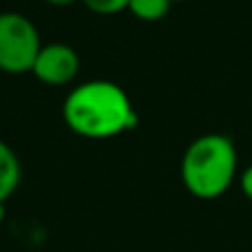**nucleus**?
I'll return each mask as SVG.
<instances>
[{
  "label": "nucleus",
  "instance_id": "obj_4",
  "mask_svg": "<svg viewBox=\"0 0 252 252\" xmlns=\"http://www.w3.org/2000/svg\"><path fill=\"white\" fill-rule=\"evenodd\" d=\"M80 71V56L64 42L42 44L31 73L47 87H64L75 80Z\"/></svg>",
  "mask_w": 252,
  "mask_h": 252
},
{
  "label": "nucleus",
  "instance_id": "obj_10",
  "mask_svg": "<svg viewBox=\"0 0 252 252\" xmlns=\"http://www.w3.org/2000/svg\"><path fill=\"white\" fill-rule=\"evenodd\" d=\"M4 215H7V210H4V204H0V223L4 221Z\"/></svg>",
  "mask_w": 252,
  "mask_h": 252
},
{
  "label": "nucleus",
  "instance_id": "obj_11",
  "mask_svg": "<svg viewBox=\"0 0 252 252\" xmlns=\"http://www.w3.org/2000/svg\"><path fill=\"white\" fill-rule=\"evenodd\" d=\"M170 2H179V0H170Z\"/></svg>",
  "mask_w": 252,
  "mask_h": 252
},
{
  "label": "nucleus",
  "instance_id": "obj_1",
  "mask_svg": "<svg viewBox=\"0 0 252 252\" xmlns=\"http://www.w3.org/2000/svg\"><path fill=\"white\" fill-rule=\"evenodd\" d=\"M66 128L87 139H109L137 124L130 97L120 84L109 80H91L66 95L62 104Z\"/></svg>",
  "mask_w": 252,
  "mask_h": 252
},
{
  "label": "nucleus",
  "instance_id": "obj_5",
  "mask_svg": "<svg viewBox=\"0 0 252 252\" xmlns=\"http://www.w3.org/2000/svg\"><path fill=\"white\" fill-rule=\"evenodd\" d=\"M22 166L16 151L4 139H0V204L9 199L20 186Z\"/></svg>",
  "mask_w": 252,
  "mask_h": 252
},
{
  "label": "nucleus",
  "instance_id": "obj_6",
  "mask_svg": "<svg viewBox=\"0 0 252 252\" xmlns=\"http://www.w3.org/2000/svg\"><path fill=\"white\" fill-rule=\"evenodd\" d=\"M170 0H130L128 11L137 20L144 22H157L170 11Z\"/></svg>",
  "mask_w": 252,
  "mask_h": 252
},
{
  "label": "nucleus",
  "instance_id": "obj_7",
  "mask_svg": "<svg viewBox=\"0 0 252 252\" xmlns=\"http://www.w3.org/2000/svg\"><path fill=\"white\" fill-rule=\"evenodd\" d=\"M89 11L97 13V16H115V13L128 9L130 0H80Z\"/></svg>",
  "mask_w": 252,
  "mask_h": 252
},
{
  "label": "nucleus",
  "instance_id": "obj_3",
  "mask_svg": "<svg viewBox=\"0 0 252 252\" xmlns=\"http://www.w3.org/2000/svg\"><path fill=\"white\" fill-rule=\"evenodd\" d=\"M42 47L38 27L18 11L0 13V71L9 75L31 73Z\"/></svg>",
  "mask_w": 252,
  "mask_h": 252
},
{
  "label": "nucleus",
  "instance_id": "obj_8",
  "mask_svg": "<svg viewBox=\"0 0 252 252\" xmlns=\"http://www.w3.org/2000/svg\"><path fill=\"white\" fill-rule=\"evenodd\" d=\"M239 188H241V192H244L246 199L252 201V164L248 166V168L241 170V175H239Z\"/></svg>",
  "mask_w": 252,
  "mask_h": 252
},
{
  "label": "nucleus",
  "instance_id": "obj_9",
  "mask_svg": "<svg viewBox=\"0 0 252 252\" xmlns=\"http://www.w3.org/2000/svg\"><path fill=\"white\" fill-rule=\"evenodd\" d=\"M42 2L51 4V7H69V4L78 2V0H42Z\"/></svg>",
  "mask_w": 252,
  "mask_h": 252
},
{
  "label": "nucleus",
  "instance_id": "obj_2",
  "mask_svg": "<svg viewBox=\"0 0 252 252\" xmlns=\"http://www.w3.org/2000/svg\"><path fill=\"white\" fill-rule=\"evenodd\" d=\"M239 155L228 135L206 133L188 144L182 155V184L197 199H219L237 179Z\"/></svg>",
  "mask_w": 252,
  "mask_h": 252
}]
</instances>
